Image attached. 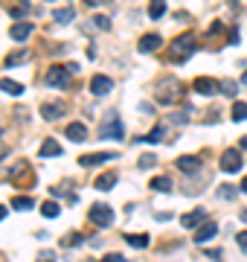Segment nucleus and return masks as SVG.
I'll return each mask as SVG.
<instances>
[{
    "mask_svg": "<svg viewBox=\"0 0 247 262\" xmlns=\"http://www.w3.org/2000/svg\"><path fill=\"white\" fill-rule=\"evenodd\" d=\"M181 93H183V85H181V79H175V76L160 79V82H157V90H154V96H157L160 105H175L181 99Z\"/></svg>",
    "mask_w": 247,
    "mask_h": 262,
    "instance_id": "obj_1",
    "label": "nucleus"
},
{
    "mask_svg": "<svg viewBox=\"0 0 247 262\" xmlns=\"http://www.w3.org/2000/svg\"><path fill=\"white\" fill-rule=\"evenodd\" d=\"M192 52H195V38H192V35H178V38H175V41H172V50H169V55H172V58H189V55H192Z\"/></svg>",
    "mask_w": 247,
    "mask_h": 262,
    "instance_id": "obj_2",
    "label": "nucleus"
},
{
    "mask_svg": "<svg viewBox=\"0 0 247 262\" xmlns=\"http://www.w3.org/2000/svg\"><path fill=\"white\" fill-rule=\"evenodd\" d=\"M87 222L96 227H108L114 222V210L108 207V204H93V207L87 210Z\"/></svg>",
    "mask_w": 247,
    "mask_h": 262,
    "instance_id": "obj_3",
    "label": "nucleus"
},
{
    "mask_svg": "<svg viewBox=\"0 0 247 262\" xmlns=\"http://www.w3.org/2000/svg\"><path fill=\"white\" fill-rule=\"evenodd\" d=\"M44 82L52 87H67V82H70V70H67V64H55V67L47 70V76H44Z\"/></svg>",
    "mask_w": 247,
    "mask_h": 262,
    "instance_id": "obj_4",
    "label": "nucleus"
},
{
    "mask_svg": "<svg viewBox=\"0 0 247 262\" xmlns=\"http://www.w3.org/2000/svg\"><path fill=\"white\" fill-rule=\"evenodd\" d=\"M102 137H105V140H122V137H125L122 120H119V117H111V120H105V125H102Z\"/></svg>",
    "mask_w": 247,
    "mask_h": 262,
    "instance_id": "obj_5",
    "label": "nucleus"
},
{
    "mask_svg": "<svg viewBox=\"0 0 247 262\" xmlns=\"http://www.w3.org/2000/svg\"><path fill=\"white\" fill-rule=\"evenodd\" d=\"M192 87H195V93H201V96H213V93L221 90V85L215 79H210V76H198L195 82H192Z\"/></svg>",
    "mask_w": 247,
    "mask_h": 262,
    "instance_id": "obj_6",
    "label": "nucleus"
},
{
    "mask_svg": "<svg viewBox=\"0 0 247 262\" xmlns=\"http://www.w3.org/2000/svg\"><path fill=\"white\" fill-rule=\"evenodd\" d=\"M221 169H224L227 175L239 172V169H242V155H239L236 149H227V152L221 155Z\"/></svg>",
    "mask_w": 247,
    "mask_h": 262,
    "instance_id": "obj_7",
    "label": "nucleus"
},
{
    "mask_svg": "<svg viewBox=\"0 0 247 262\" xmlns=\"http://www.w3.org/2000/svg\"><path fill=\"white\" fill-rule=\"evenodd\" d=\"M111 90H114V82H111L108 76L99 73V76L90 79V93H93V96H105V93H111Z\"/></svg>",
    "mask_w": 247,
    "mask_h": 262,
    "instance_id": "obj_8",
    "label": "nucleus"
},
{
    "mask_svg": "<svg viewBox=\"0 0 247 262\" xmlns=\"http://www.w3.org/2000/svg\"><path fill=\"white\" fill-rule=\"evenodd\" d=\"M119 155H108V152H96V155H82L79 157V163H82L84 169L87 166H99V163H105V160H116Z\"/></svg>",
    "mask_w": 247,
    "mask_h": 262,
    "instance_id": "obj_9",
    "label": "nucleus"
},
{
    "mask_svg": "<svg viewBox=\"0 0 247 262\" xmlns=\"http://www.w3.org/2000/svg\"><path fill=\"white\" fill-rule=\"evenodd\" d=\"M160 44H163V38H160V35H157V32H148V35H143V38H140V52H154Z\"/></svg>",
    "mask_w": 247,
    "mask_h": 262,
    "instance_id": "obj_10",
    "label": "nucleus"
},
{
    "mask_svg": "<svg viewBox=\"0 0 247 262\" xmlns=\"http://www.w3.org/2000/svg\"><path fill=\"white\" fill-rule=\"evenodd\" d=\"M41 114H44V120H55V117L64 114V102H44L41 105Z\"/></svg>",
    "mask_w": 247,
    "mask_h": 262,
    "instance_id": "obj_11",
    "label": "nucleus"
},
{
    "mask_svg": "<svg viewBox=\"0 0 247 262\" xmlns=\"http://www.w3.org/2000/svg\"><path fill=\"white\" fill-rule=\"evenodd\" d=\"M215 233H218V227L213 225V222H207V225H201L198 227V233H195V242L198 245H204V242H210Z\"/></svg>",
    "mask_w": 247,
    "mask_h": 262,
    "instance_id": "obj_12",
    "label": "nucleus"
},
{
    "mask_svg": "<svg viewBox=\"0 0 247 262\" xmlns=\"http://www.w3.org/2000/svg\"><path fill=\"white\" fill-rule=\"evenodd\" d=\"M67 137L73 140V143H82L84 137H87V128H84L82 122H70V125H67V131H64Z\"/></svg>",
    "mask_w": 247,
    "mask_h": 262,
    "instance_id": "obj_13",
    "label": "nucleus"
},
{
    "mask_svg": "<svg viewBox=\"0 0 247 262\" xmlns=\"http://www.w3.org/2000/svg\"><path fill=\"white\" fill-rule=\"evenodd\" d=\"M29 32H32V23H15L12 29H9V35H12V41H26L29 38Z\"/></svg>",
    "mask_w": 247,
    "mask_h": 262,
    "instance_id": "obj_14",
    "label": "nucleus"
},
{
    "mask_svg": "<svg viewBox=\"0 0 247 262\" xmlns=\"http://www.w3.org/2000/svg\"><path fill=\"white\" fill-rule=\"evenodd\" d=\"M201 222H204V207H198V210H192V213L181 216V225L183 227H198Z\"/></svg>",
    "mask_w": 247,
    "mask_h": 262,
    "instance_id": "obj_15",
    "label": "nucleus"
},
{
    "mask_svg": "<svg viewBox=\"0 0 247 262\" xmlns=\"http://www.w3.org/2000/svg\"><path fill=\"white\" fill-rule=\"evenodd\" d=\"M55 155H61V146H58L52 137L44 140V143H41V157H55Z\"/></svg>",
    "mask_w": 247,
    "mask_h": 262,
    "instance_id": "obj_16",
    "label": "nucleus"
},
{
    "mask_svg": "<svg viewBox=\"0 0 247 262\" xmlns=\"http://www.w3.org/2000/svg\"><path fill=\"white\" fill-rule=\"evenodd\" d=\"M0 90H6L9 96H20V93H23V85H20V82H12V79H0Z\"/></svg>",
    "mask_w": 247,
    "mask_h": 262,
    "instance_id": "obj_17",
    "label": "nucleus"
},
{
    "mask_svg": "<svg viewBox=\"0 0 247 262\" xmlns=\"http://www.w3.org/2000/svg\"><path fill=\"white\" fill-rule=\"evenodd\" d=\"M154 192H172V181L166 178V175H160V178H151V184H148Z\"/></svg>",
    "mask_w": 247,
    "mask_h": 262,
    "instance_id": "obj_18",
    "label": "nucleus"
},
{
    "mask_svg": "<svg viewBox=\"0 0 247 262\" xmlns=\"http://www.w3.org/2000/svg\"><path fill=\"white\" fill-rule=\"evenodd\" d=\"M198 157H192V155H183L181 160H178V169H183V172H198Z\"/></svg>",
    "mask_w": 247,
    "mask_h": 262,
    "instance_id": "obj_19",
    "label": "nucleus"
},
{
    "mask_svg": "<svg viewBox=\"0 0 247 262\" xmlns=\"http://www.w3.org/2000/svg\"><path fill=\"white\" fill-rule=\"evenodd\" d=\"M148 15L154 17V20L163 17L166 15V0H151V3H148Z\"/></svg>",
    "mask_w": 247,
    "mask_h": 262,
    "instance_id": "obj_20",
    "label": "nucleus"
},
{
    "mask_svg": "<svg viewBox=\"0 0 247 262\" xmlns=\"http://www.w3.org/2000/svg\"><path fill=\"white\" fill-rule=\"evenodd\" d=\"M52 17H55L58 23H70V20L76 17V12H73L70 6H64V9H55V12H52Z\"/></svg>",
    "mask_w": 247,
    "mask_h": 262,
    "instance_id": "obj_21",
    "label": "nucleus"
},
{
    "mask_svg": "<svg viewBox=\"0 0 247 262\" xmlns=\"http://www.w3.org/2000/svg\"><path fill=\"white\" fill-rule=\"evenodd\" d=\"M114 184H116V175L114 172H108V175H102V178H99L96 181V190H114Z\"/></svg>",
    "mask_w": 247,
    "mask_h": 262,
    "instance_id": "obj_22",
    "label": "nucleus"
},
{
    "mask_svg": "<svg viewBox=\"0 0 247 262\" xmlns=\"http://www.w3.org/2000/svg\"><path fill=\"white\" fill-rule=\"evenodd\" d=\"M29 58V50H15L9 52V58H6V67H15L17 61H26Z\"/></svg>",
    "mask_w": 247,
    "mask_h": 262,
    "instance_id": "obj_23",
    "label": "nucleus"
},
{
    "mask_svg": "<svg viewBox=\"0 0 247 262\" xmlns=\"http://www.w3.org/2000/svg\"><path fill=\"white\" fill-rule=\"evenodd\" d=\"M41 213H44L47 219H55L61 210H58V204H55V201H44V204H41Z\"/></svg>",
    "mask_w": 247,
    "mask_h": 262,
    "instance_id": "obj_24",
    "label": "nucleus"
},
{
    "mask_svg": "<svg viewBox=\"0 0 247 262\" xmlns=\"http://www.w3.org/2000/svg\"><path fill=\"white\" fill-rule=\"evenodd\" d=\"M233 120H236V122L247 120V105L245 102H236V105H233Z\"/></svg>",
    "mask_w": 247,
    "mask_h": 262,
    "instance_id": "obj_25",
    "label": "nucleus"
},
{
    "mask_svg": "<svg viewBox=\"0 0 247 262\" xmlns=\"http://www.w3.org/2000/svg\"><path fill=\"white\" fill-rule=\"evenodd\" d=\"M125 242L134 245V248H146V245H148V236H134V233H125Z\"/></svg>",
    "mask_w": 247,
    "mask_h": 262,
    "instance_id": "obj_26",
    "label": "nucleus"
},
{
    "mask_svg": "<svg viewBox=\"0 0 247 262\" xmlns=\"http://www.w3.org/2000/svg\"><path fill=\"white\" fill-rule=\"evenodd\" d=\"M137 140H146V143H160V140H163V125L151 128V134H148V137H137Z\"/></svg>",
    "mask_w": 247,
    "mask_h": 262,
    "instance_id": "obj_27",
    "label": "nucleus"
},
{
    "mask_svg": "<svg viewBox=\"0 0 247 262\" xmlns=\"http://www.w3.org/2000/svg\"><path fill=\"white\" fill-rule=\"evenodd\" d=\"M12 207H15V210H29V207H35V204H32V198L20 195V198H15V201H12Z\"/></svg>",
    "mask_w": 247,
    "mask_h": 262,
    "instance_id": "obj_28",
    "label": "nucleus"
},
{
    "mask_svg": "<svg viewBox=\"0 0 247 262\" xmlns=\"http://www.w3.org/2000/svg\"><path fill=\"white\" fill-rule=\"evenodd\" d=\"M221 93H224V96H236V93H239V85H236V82H221Z\"/></svg>",
    "mask_w": 247,
    "mask_h": 262,
    "instance_id": "obj_29",
    "label": "nucleus"
},
{
    "mask_svg": "<svg viewBox=\"0 0 247 262\" xmlns=\"http://www.w3.org/2000/svg\"><path fill=\"white\" fill-rule=\"evenodd\" d=\"M154 163H157V160H154V155H143V157H140V169H151Z\"/></svg>",
    "mask_w": 247,
    "mask_h": 262,
    "instance_id": "obj_30",
    "label": "nucleus"
},
{
    "mask_svg": "<svg viewBox=\"0 0 247 262\" xmlns=\"http://www.w3.org/2000/svg\"><path fill=\"white\" fill-rule=\"evenodd\" d=\"M236 242H239V248H242V251L247 254V230H242V233L236 236Z\"/></svg>",
    "mask_w": 247,
    "mask_h": 262,
    "instance_id": "obj_31",
    "label": "nucleus"
},
{
    "mask_svg": "<svg viewBox=\"0 0 247 262\" xmlns=\"http://www.w3.org/2000/svg\"><path fill=\"white\" fill-rule=\"evenodd\" d=\"M102 262H125L122 254H108V257H102Z\"/></svg>",
    "mask_w": 247,
    "mask_h": 262,
    "instance_id": "obj_32",
    "label": "nucleus"
},
{
    "mask_svg": "<svg viewBox=\"0 0 247 262\" xmlns=\"http://www.w3.org/2000/svg\"><path fill=\"white\" fill-rule=\"evenodd\" d=\"M9 12H12V17H23L26 15V6H12Z\"/></svg>",
    "mask_w": 247,
    "mask_h": 262,
    "instance_id": "obj_33",
    "label": "nucleus"
},
{
    "mask_svg": "<svg viewBox=\"0 0 247 262\" xmlns=\"http://www.w3.org/2000/svg\"><path fill=\"white\" fill-rule=\"evenodd\" d=\"M93 20H96V26H99V29H108V26H111V23H108V17H105V15L93 17Z\"/></svg>",
    "mask_w": 247,
    "mask_h": 262,
    "instance_id": "obj_34",
    "label": "nucleus"
},
{
    "mask_svg": "<svg viewBox=\"0 0 247 262\" xmlns=\"http://www.w3.org/2000/svg\"><path fill=\"white\" fill-rule=\"evenodd\" d=\"M61 242H64V245H79V242H82V236H79V233H73V236H67V239H61Z\"/></svg>",
    "mask_w": 247,
    "mask_h": 262,
    "instance_id": "obj_35",
    "label": "nucleus"
},
{
    "mask_svg": "<svg viewBox=\"0 0 247 262\" xmlns=\"http://www.w3.org/2000/svg\"><path fill=\"white\" fill-rule=\"evenodd\" d=\"M218 195H221V198H233V195H236V190H233V187H221V192H218Z\"/></svg>",
    "mask_w": 247,
    "mask_h": 262,
    "instance_id": "obj_36",
    "label": "nucleus"
},
{
    "mask_svg": "<svg viewBox=\"0 0 247 262\" xmlns=\"http://www.w3.org/2000/svg\"><path fill=\"white\" fill-rule=\"evenodd\" d=\"M38 262H55V257H49V254H47V257H44V260H38Z\"/></svg>",
    "mask_w": 247,
    "mask_h": 262,
    "instance_id": "obj_37",
    "label": "nucleus"
},
{
    "mask_svg": "<svg viewBox=\"0 0 247 262\" xmlns=\"http://www.w3.org/2000/svg\"><path fill=\"white\" fill-rule=\"evenodd\" d=\"M239 190H242V192H247V178L242 181V187H239Z\"/></svg>",
    "mask_w": 247,
    "mask_h": 262,
    "instance_id": "obj_38",
    "label": "nucleus"
},
{
    "mask_svg": "<svg viewBox=\"0 0 247 262\" xmlns=\"http://www.w3.org/2000/svg\"><path fill=\"white\" fill-rule=\"evenodd\" d=\"M3 219H6V207H0V222H3Z\"/></svg>",
    "mask_w": 247,
    "mask_h": 262,
    "instance_id": "obj_39",
    "label": "nucleus"
},
{
    "mask_svg": "<svg viewBox=\"0 0 247 262\" xmlns=\"http://www.w3.org/2000/svg\"><path fill=\"white\" fill-rule=\"evenodd\" d=\"M242 149H247V134H245V137H242Z\"/></svg>",
    "mask_w": 247,
    "mask_h": 262,
    "instance_id": "obj_40",
    "label": "nucleus"
},
{
    "mask_svg": "<svg viewBox=\"0 0 247 262\" xmlns=\"http://www.w3.org/2000/svg\"><path fill=\"white\" fill-rule=\"evenodd\" d=\"M6 155V146H3V143H0V157Z\"/></svg>",
    "mask_w": 247,
    "mask_h": 262,
    "instance_id": "obj_41",
    "label": "nucleus"
},
{
    "mask_svg": "<svg viewBox=\"0 0 247 262\" xmlns=\"http://www.w3.org/2000/svg\"><path fill=\"white\" fill-rule=\"evenodd\" d=\"M242 222H247V210H242Z\"/></svg>",
    "mask_w": 247,
    "mask_h": 262,
    "instance_id": "obj_42",
    "label": "nucleus"
},
{
    "mask_svg": "<svg viewBox=\"0 0 247 262\" xmlns=\"http://www.w3.org/2000/svg\"><path fill=\"white\" fill-rule=\"evenodd\" d=\"M242 82H245V85H247V70H245V76H242Z\"/></svg>",
    "mask_w": 247,
    "mask_h": 262,
    "instance_id": "obj_43",
    "label": "nucleus"
},
{
    "mask_svg": "<svg viewBox=\"0 0 247 262\" xmlns=\"http://www.w3.org/2000/svg\"><path fill=\"white\" fill-rule=\"evenodd\" d=\"M23 3H29V0H23Z\"/></svg>",
    "mask_w": 247,
    "mask_h": 262,
    "instance_id": "obj_44",
    "label": "nucleus"
}]
</instances>
